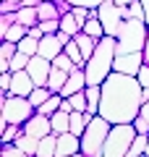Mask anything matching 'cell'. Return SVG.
Segmentation results:
<instances>
[{
    "label": "cell",
    "instance_id": "6da1fadb",
    "mask_svg": "<svg viewBox=\"0 0 149 157\" xmlns=\"http://www.w3.org/2000/svg\"><path fill=\"white\" fill-rule=\"evenodd\" d=\"M144 105V86L139 76L113 71L102 81V100H99V113L105 121L115 123H133Z\"/></svg>",
    "mask_w": 149,
    "mask_h": 157
},
{
    "label": "cell",
    "instance_id": "8d00e7d4",
    "mask_svg": "<svg viewBox=\"0 0 149 157\" xmlns=\"http://www.w3.org/2000/svg\"><path fill=\"white\" fill-rule=\"evenodd\" d=\"M133 126H136V131H139V134H149V123H147V121H144L141 115H139L136 121H133Z\"/></svg>",
    "mask_w": 149,
    "mask_h": 157
},
{
    "label": "cell",
    "instance_id": "bcb514c9",
    "mask_svg": "<svg viewBox=\"0 0 149 157\" xmlns=\"http://www.w3.org/2000/svg\"><path fill=\"white\" fill-rule=\"evenodd\" d=\"M147 155H149V147H147Z\"/></svg>",
    "mask_w": 149,
    "mask_h": 157
},
{
    "label": "cell",
    "instance_id": "b9f144b4",
    "mask_svg": "<svg viewBox=\"0 0 149 157\" xmlns=\"http://www.w3.org/2000/svg\"><path fill=\"white\" fill-rule=\"evenodd\" d=\"M144 102H149V86H144Z\"/></svg>",
    "mask_w": 149,
    "mask_h": 157
},
{
    "label": "cell",
    "instance_id": "d6a6232c",
    "mask_svg": "<svg viewBox=\"0 0 149 157\" xmlns=\"http://www.w3.org/2000/svg\"><path fill=\"white\" fill-rule=\"evenodd\" d=\"M128 8H131V16H133V18H141V21H144V16H147V13H144L141 0H131V3H128Z\"/></svg>",
    "mask_w": 149,
    "mask_h": 157
},
{
    "label": "cell",
    "instance_id": "7402d4cb",
    "mask_svg": "<svg viewBox=\"0 0 149 157\" xmlns=\"http://www.w3.org/2000/svg\"><path fill=\"white\" fill-rule=\"evenodd\" d=\"M29 29H32V26H26V24H21V21H13V26L6 32V37H3V39H8V42H16V45H18V42H21V39L29 34Z\"/></svg>",
    "mask_w": 149,
    "mask_h": 157
},
{
    "label": "cell",
    "instance_id": "836d02e7",
    "mask_svg": "<svg viewBox=\"0 0 149 157\" xmlns=\"http://www.w3.org/2000/svg\"><path fill=\"white\" fill-rule=\"evenodd\" d=\"M71 6H84V8H99L105 0H68Z\"/></svg>",
    "mask_w": 149,
    "mask_h": 157
},
{
    "label": "cell",
    "instance_id": "74e56055",
    "mask_svg": "<svg viewBox=\"0 0 149 157\" xmlns=\"http://www.w3.org/2000/svg\"><path fill=\"white\" fill-rule=\"evenodd\" d=\"M29 34H32V37H37V39H42V37H44V32H42V26H39V24H34V26L29 29Z\"/></svg>",
    "mask_w": 149,
    "mask_h": 157
},
{
    "label": "cell",
    "instance_id": "484cf974",
    "mask_svg": "<svg viewBox=\"0 0 149 157\" xmlns=\"http://www.w3.org/2000/svg\"><path fill=\"white\" fill-rule=\"evenodd\" d=\"M52 94H55V92H50V86H34V92L29 94V100H32V105H34V107H39L44 100H50Z\"/></svg>",
    "mask_w": 149,
    "mask_h": 157
},
{
    "label": "cell",
    "instance_id": "7bdbcfd3",
    "mask_svg": "<svg viewBox=\"0 0 149 157\" xmlns=\"http://www.w3.org/2000/svg\"><path fill=\"white\" fill-rule=\"evenodd\" d=\"M3 3H16V6H24V0H3Z\"/></svg>",
    "mask_w": 149,
    "mask_h": 157
},
{
    "label": "cell",
    "instance_id": "ba28073f",
    "mask_svg": "<svg viewBox=\"0 0 149 157\" xmlns=\"http://www.w3.org/2000/svg\"><path fill=\"white\" fill-rule=\"evenodd\" d=\"M26 71H29V76L34 78V84H37V86H47L50 73H52V60L44 58V55H32Z\"/></svg>",
    "mask_w": 149,
    "mask_h": 157
},
{
    "label": "cell",
    "instance_id": "9a60e30c",
    "mask_svg": "<svg viewBox=\"0 0 149 157\" xmlns=\"http://www.w3.org/2000/svg\"><path fill=\"white\" fill-rule=\"evenodd\" d=\"M92 118H94V113H89V110H73L71 113V134L81 136L86 131V126L92 123Z\"/></svg>",
    "mask_w": 149,
    "mask_h": 157
},
{
    "label": "cell",
    "instance_id": "30bf717a",
    "mask_svg": "<svg viewBox=\"0 0 149 157\" xmlns=\"http://www.w3.org/2000/svg\"><path fill=\"white\" fill-rule=\"evenodd\" d=\"M34 78L29 76V71L24 68V71H13V78H11V89L8 92H3V97H8V94H18V97H29L34 92Z\"/></svg>",
    "mask_w": 149,
    "mask_h": 157
},
{
    "label": "cell",
    "instance_id": "5b68a950",
    "mask_svg": "<svg viewBox=\"0 0 149 157\" xmlns=\"http://www.w3.org/2000/svg\"><path fill=\"white\" fill-rule=\"evenodd\" d=\"M113 123L110 121H105L102 115H94L92 118V123L86 126V131L81 134V152L86 157H94L99 149H102V144H105L107 134H110Z\"/></svg>",
    "mask_w": 149,
    "mask_h": 157
},
{
    "label": "cell",
    "instance_id": "4fadbf2b",
    "mask_svg": "<svg viewBox=\"0 0 149 157\" xmlns=\"http://www.w3.org/2000/svg\"><path fill=\"white\" fill-rule=\"evenodd\" d=\"M86 73H84V68H73L71 73H68V81H66V86L60 89V94L63 97H71V94H76V92H84L86 89Z\"/></svg>",
    "mask_w": 149,
    "mask_h": 157
},
{
    "label": "cell",
    "instance_id": "7c38bea8",
    "mask_svg": "<svg viewBox=\"0 0 149 157\" xmlns=\"http://www.w3.org/2000/svg\"><path fill=\"white\" fill-rule=\"evenodd\" d=\"M76 152H81V136L71 134V131L58 134V152H55V157H68V155H76Z\"/></svg>",
    "mask_w": 149,
    "mask_h": 157
},
{
    "label": "cell",
    "instance_id": "2e32d148",
    "mask_svg": "<svg viewBox=\"0 0 149 157\" xmlns=\"http://www.w3.org/2000/svg\"><path fill=\"white\" fill-rule=\"evenodd\" d=\"M37 13L39 21H47V18H60V8H58V0H39L37 3Z\"/></svg>",
    "mask_w": 149,
    "mask_h": 157
},
{
    "label": "cell",
    "instance_id": "9c48e42d",
    "mask_svg": "<svg viewBox=\"0 0 149 157\" xmlns=\"http://www.w3.org/2000/svg\"><path fill=\"white\" fill-rule=\"evenodd\" d=\"M141 66H144V52H118V55H115V63H113V71L139 76Z\"/></svg>",
    "mask_w": 149,
    "mask_h": 157
},
{
    "label": "cell",
    "instance_id": "83f0119b",
    "mask_svg": "<svg viewBox=\"0 0 149 157\" xmlns=\"http://www.w3.org/2000/svg\"><path fill=\"white\" fill-rule=\"evenodd\" d=\"M21 131H24V126H18V123H8L6 131H3V136H0V139H3V144H13V141L18 139V134H21Z\"/></svg>",
    "mask_w": 149,
    "mask_h": 157
},
{
    "label": "cell",
    "instance_id": "e0dca14e",
    "mask_svg": "<svg viewBox=\"0 0 149 157\" xmlns=\"http://www.w3.org/2000/svg\"><path fill=\"white\" fill-rule=\"evenodd\" d=\"M55 152H58V134H47L39 139V147H37L34 157H55Z\"/></svg>",
    "mask_w": 149,
    "mask_h": 157
},
{
    "label": "cell",
    "instance_id": "d590c367",
    "mask_svg": "<svg viewBox=\"0 0 149 157\" xmlns=\"http://www.w3.org/2000/svg\"><path fill=\"white\" fill-rule=\"evenodd\" d=\"M139 81H141V86H149V63L141 66V71H139Z\"/></svg>",
    "mask_w": 149,
    "mask_h": 157
},
{
    "label": "cell",
    "instance_id": "ab89813d",
    "mask_svg": "<svg viewBox=\"0 0 149 157\" xmlns=\"http://www.w3.org/2000/svg\"><path fill=\"white\" fill-rule=\"evenodd\" d=\"M141 6H144V13H147L144 21H147V26H149V0H141Z\"/></svg>",
    "mask_w": 149,
    "mask_h": 157
},
{
    "label": "cell",
    "instance_id": "8fae6325",
    "mask_svg": "<svg viewBox=\"0 0 149 157\" xmlns=\"http://www.w3.org/2000/svg\"><path fill=\"white\" fill-rule=\"evenodd\" d=\"M24 131L32 134V136H37V139H42V136H47V134H55L50 115H42V113H34L26 123H24Z\"/></svg>",
    "mask_w": 149,
    "mask_h": 157
},
{
    "label": "cell",
    "instance_id": "1f68e13d",
    "mask_svg": "<svg viewBox=\"0 0 149 157\" xmlns=\"http://www.w3.org/2000/svg\"><path fill=\"white\" fill-rule=\"evenodd\" d=\"M0 157H32V155H29V152H24L21 147H16V144H6Z\"/></svg>",
    "mask_w": 149,
    "mask_h": 157
},
{
    "label": "cell",
    "instance_id": "f1b7e54d",
    "mask_svg": "<svg viewBox=\"0 0 149 157\" xmlns=\"http://www.w3.org/2000/svg\"><path fill=\"white\" fill-rule=\"evenodd\" d=\"M29 60H32V55H26V52L18 50L16 55L11 58V71H24V68L29 66Z\"/></svg>",
    "mask_w": 149,
    "mask_h": 157
},
{
    "label": "cell",
    "instance_id": "8992f818",
    "mask_svg": "<svg viewBox=\"0 0 149 157\" xmlns=\"http://www.w3.org/2000/svg\"><path fill=\"white\" fill-rule=\"evenodd\" d=\"M37 113V107L32 105L29 97H18V94H8L3 97V118H6L8 123H18L24 126L29 118Z\"/></svg>",
    "mask_w": 149,
    "mask_h": 157
},
{
    "label": "cell",
    "instance_id": "cb8c5ba5",
    "mask_svg": "<svg viewBox=\"0 0 149 157\" xmlns=\"http://www.w3.org/2000/svg\"><path fill=\"white\" fill-rule=\"evenodd\" d=\"M60 29L76 37V34L81 32V24L76 21V16H73V13H63V16H60Z\"/></svg>",
    "mask_w": 149,
    "mask_h": 157
},
{
    "label": "cell",
    "instance_id": "7a4b0ae2",
    "mask_svg": "<svg viewBox=\"0 0 149 157\" xmlns=\"http://www.w3.org/2000/svg\"><path fill=\"white\" fill-rule=\"evenodd\" d=\"M118 55V39L105 34V37L97 42V50L92 52V58L84 66V73H86V84H102L107 76L113 73V63H115Z\"/></svg>",
    "mask_w": 149,
    "mask_h": 157
},
{
    "label": "cell",
    "instance_id": "f35d334b",
    "mask_svg": "<svg viewBox=\"0 0 149 157\" xmlns=\"http://www.w3.org/2000/svg\"><path fill=\"white\" fill-rule=\"evenodd\" d=\"M139 115H141L144 121L149 123V102H144V105H141V113H139Z\"/></svg>",
    "mask_w": 149,
    "mask_h": 157
},
{
    "label": "cell",
    "instance_id": "f6af8a7d",
    "mask_svg": "<svg viewBox=\"0 0 149 157\" xmlns=\"http://www.w3.org/2000/svg\"><path fill=\"white\" fill-rule=\"evenodd\" d=\"M139 157H149V155H139Z\"/></svg>",
    "mask_w": 149,
    "mask_h": 157
},
{
    "label": "cell",
    "instance_id": "f546056e",
    "mask_svg": "<svg viewBox=\"0 0 149 157\" xmlns=\"http://www.w3.org/2000/svg\"><path fill=\"white\" fill-rule=\"evenodd\" d=\"M16 21V11H8V13H0V37H6V32L13 26Z\"/></svg>",
    "mask_w": 149,
    "mask_h": 157
},
{
    "label": "cell",
    "instance_id": "60d3db41",
    "mask_svg": "<svg viewBox=\"0 0 149 157\" xmlns=\"http://www.w3.org/2000/svg\"><path fill=\"white\" fill-rule=\"evenodd\" d=\"M144 63H149V37H147V47H144Z\"/></svg>",
    "mask_w": 149,
    "mask_h": 157
},
{
    "label": "cell",
    "instance_id": "52a82bcc",
    "mask_svg": "<svg viewBox=\"0 0 149 157\" xmlns=\"http://www.w3.org/2000/svg\"><path fill=\"white\" fill-rule=\"evenodd\" d=\"M97 13H99V21H102V26H105V34L118 37V29H120V24H123L120 6H118L115 0H105V3L97 8Z\"/></svg>",
    "mask_w": 149,
    "mask_h": 157
},
{
    "label": "cell",
    "instance_id": "4316f807",
    "mask_svg": "<svg viewBox=\"0 0 149 157\" xmlns=\"http://www.w3.org/2000/svg\"><path fill=\"white\" fill-rule=\"evenodd\" d=\"M84 32L92 34L94 39H102V37H105V26H102V21H99V18H89V21L84 24Z\"/></svg>",
    "mask_w": 149,
    "mask_h": 157
},
{
    "label": "cell",
    "instance_id": "5bb4252c",
    "mask_svg": "<svg viewBox=\"0 0 149 157\" xmlns=\"http://www.w3.org/2000/svg\"><path fill=\"white\" fill-rule=\"evenodd\" d=\"M66 50V45L60 42V37L58 34H44L42 39H39V55H44V58H58L60 52Z\"/></svg>",
    "mask_w": 149,
    "mask_h": 157
},
{
    "label": "cell",
    "instance_id": "603a6c76",
    "mask_svg": "<svg viewBox=\"0 0 149 157\" xmlns=\"http://www.w3.org/2000/svg\"><path fill=\"white\" fill-rule=\"evenodd\" d=\"M60 102H63V94H52L50 100H44L42 105L37 107V113H42V115H52L55 110H60Z\"/></svg>",
    "mask_w": 149,
    "mask_h": 157
},
{
    "label": "cell",
    "instance_id": "3957f363",
    "mask_svg": "<svg viewBox=\"0 0 149 157\" xmlns=\"http://www.w3.org/2000/svg\"><path fill=\"white\" fill-rule=\"evenodd\" d=\"M136 134L139 131H136L133 123H115L110 128V134H107L102 149L94 157H126L128 149H131V144H133V139H136Z\"/></svg>",
    "mask_w": 149,
    "mask_h": 157
},
{
    "label": "cell",
    "instance_id": "277c9868",
    "mask_svg": "<svg viewBox=\"0 0 149 157\" xmlns=\"http://www.w3.org/2000/svg\"><path fill=\"white\" fill-rule=\"evenodd\" d=\"M147 21L141 18H123L118 29V52H144L147 47Z\"/></svg>",
    "mask_w": 149,
    "mask_h": 157
},
{
    "label": "cell",
    "instance_id": "ee69618b",
    "mask_svg": "<svg viewBox=\"0 0 149 157\" xmlns=\"http://www.w3.org/2000/svg\"><path fill=\"white\" fill-rule=\"evenodd\" d=\"M118 6H128V3H131V0H115Z\"/></svg>",
    "mask_w": 149,
    "mask_h": 157
},
{
    "label": "cell",
    "instance_id": "44dd1931",
    "mask_svg": "<svg viewBox=\"0 0 149 157\" xmlns=\"http://www.w3.org/2000/svg\"><path fill=\"white\" fill-rule=\"evenodd\" d=\"M16 21L26 24V26H34V24H39V13H37V6H21L16 11Z\"/></svg>",
    "mask_w": 149,
    "mask_h": 157
},
{
    "label": "cell",
    "instance_id": "d4e9b609",
    "mask_svg": "<svg viewBox=\"0 0 149 157\" xmlns=\"http://www.w3.org/2000/svg\"><path fill=\"white\" fill-rule=\"evenodd\" d=\"M18 50L26 52V55H39V39L32 37V34H26V37L18 42Z\"/></svg>",
    "mask_w": 149,
    "mask_h": 157
},
{
    "label": "cell",
    "instance_id": "e575fe53",
    "mask_svg": "<svg viewBox=\"0 0 149 157\" xmlns=\"http://www.w3.org/2000/svg\"><path fill=\"white\" fill-rule=\"evenodd\" d=\"M11 78H13V71L0 73V89H3V92H8V89H11Z\"/></svg>",
    "mask_w": 149,
    "mask_h": 157
},
{
    "label": "cell",
    "instance_id": "ac0fdd59",
    "mask_svg": "<svg viewBox=\"0 0 149 157\" xmlns=\"http://www.w3.org/2000/svg\"><path fill=\"white\" fill-rule=\"evenodd\" d=\"M50 121H52V131H55V134H66V131H71V113L55 110L52 115H50Z\"/></svg>",
    "mask_w": 149,
    "mask_h": 157
},
{
    "label": "cell",
    "instance_id": "4dcf8cb0",
    "mask_svg": "<svg viewBox=\"0 0 149 157\" xmlns=\"http://www.w3.org/2000/svg\"><path fill=\"white\" fill-rule=\"evenodd\" d=\"M73 16H76V21L81 24V29H84V24L89 21V16H92V8H84V6H73Z\"/></svg>",
    "mask_w": 149,
    "mask_h": 157
},
{
    "label": "cell",
    "instance_id": "ffe728a7",
    "mask_svg": "<svg viewBox=\"0 0 149 157\" xmlns=\"http://www.w3.org/2000/svg\"><path fill=\"white\" fill-rule=\"evenodd\" d=\"M13 144L16 147H21L24 152H29V155H37V147H39V139L37 136H32V134H26V131H21V134H18V139L13 141Z\"/></svg>",
    "mask_w": 149,
    "mask_h": 157
},
{
    "label": "cell",
    "instance_id": "d6986e66",
    "mask_svg": "<svg viewBox=\"0 0 149 157\" xmlns=\"http://www.w3.org/2000/svg\"><path fill=\"white\" fill-rule=\"evenodd\" d=\"M66 81H68V71H63V68H55V66H52V73H50V81H47L50 92L60 94V89L66 86Z\"/></svg>",
    "mask_w": 149,
    "mask_h": 157
}]
</instances>
